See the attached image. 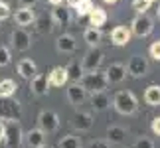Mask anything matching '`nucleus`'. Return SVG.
<instances>
[{
  "label": "nucleus",
  "instance_id": "46",
  "mask_svg": "<svg viewBox=\"0 0 160 148\" xmlns=\"http://www.w3.org/2000/svg\"><path fill=\"white\" fill-rule=\"evenodd\" d=\"M150 2H158V0H150Z\"/></svg>",
  "mask_w": 160,
  "mask_h": 148
},
{
  "label": "nucleus",
  "instance_id": "25",
  "mask_svg": "<svg viewBox=\"0 0 160 148\" xmlns=\"http://www.w3.org/2000/svg\"><path fill=\"white\" fill-rule=\"evenodd\" d=\"M144 101L150 107H160V85H148L144 91Z\"/></svg>",
  "mask_w": 160,
  "mask_h": 148
},
{
  "label": "nucleus",
  "instance_id": "43",
  "mask_svg": "<svg viewBox=\"0 0 160 148\" xmlns=\"http://www.w3.org/2000/svg\"><path fill=\"white\" fill-rule=\"evenodd\" d=\"M156 18H158V22H160V8L156 10Z\"/></svg>",
  "mask_w": 160,
  "mask_h": 148
},
{
  "label": "nucleus",
  "instance_id": "11",
  "mask_svg": "<svg viewBox=\"0 0 160 148\" xmlns=\"http://www.w3.org/2000/svg\"><path fill=\"white\" fill-rule=\"evenodd\" d=\"M93 125H95V121H93V115L91 113H77L73 116V121H71V126L75 128V131H79V132L91 131Z\"/></svg>",
  "mask_w": 160,
  "mask_h": 148
},
{
  "label": "nucleus",
  "instance_id": "33",
  "mask_svg": "<svg viewBox=\"0 0 160 148\" xmlns=\"http://www.w3.org/2000/svg\"><path fill=\"white\" fill-rule=\"evenodd\" d=\"M148 53H150V57H152V59L160 61V40L152 42V46L148 47Z\"/></svg>",
  "mask_w": 160,
  "mask_h": 148
},
{
  "label": "nucleus",
  "instance_id": "15",
  "mask_svg": "<svg viewBox=\"0 0 160 148\" xmlns=\"http://www.w3.org/2000/svg\"><path fill=\"white\" fill-rule=\"evenodd\" d=\"M105 73H107L109 83H121V81H125V79H127V65H122V63H111Z\"/></svg>",
  "mask_w": 160,
  "mask_h": 148
},
{
  "label": "nucleus",
  "instance_id": "10",
  "mask_svg": "<svg viewBox=\"0 0 160 148\" xmlns=\"http://www.w3.org/2000/svg\"><path fill=\"white\" fill-rule=\"evenodd\" d=\"M30 91H32L34 97H44L50 91V79L44 73H38L36 77L30 79Z\"/></svg>",
  "mask_w": 160,
  "mask_h": 148
},
{
  "label": "nucleus",
  "instance_id": "24",
  "mask_svg": "<svg viewBox=\"0 0 160 148\" xmlns=\"http://www.w3.org/2000/svg\"><path fill=\"white\" fill-rule=\"evenodd\" d=\"M105 22H107V12L101 6H95L89 14V24L93 28H101V26H105Z\"/></svg>",
  "mask_w": 160,
  "mask_h": 148
},
{
  "label": "nucleus",
  "instance_id": "13",
  "mask_svg": "<svg viewBox=\"0 0 160 148\" xmlns=\"http://www.w3.org/2000/svg\"><path fill=\"white\" fill-rule=\"evenodd\" d=\"M24 142L28 148H42L46 144V132L40 128H32V131L24 132Z\"/></svg>",
  "mask_w": 160,
  "mask_h": 148
},
{
  "label": "nucleus",
  "instance_id": "42",
  "mask_svg": "<svg viewBox=\"0 0 160 148\" xmlns=\"http://www.w3.org/2000/svg\"><path fill=\"white\" fill-rule=\"evenodd\" d=\"M103 2H107V4H115L117 0H103Z\"/></svg>",
  "mask_w": 160,
  "mask_h": 148
},
{
  "label": "nucleus",
  "instance_id": "9",
  "mask_svg": "<svg viewBox=\"0 0 160 148\" xmlns=\"http://www.w3.org/2000/svg\"><path fill=\"white\" fill-rule=\"evenodd\" d=\"M10 42H12V46H14L16 52H26V49H30V46H32V36L24 28H16L10 36Z\"/></svg>",
  "mask_w": 160,
  "mask_h": 148
},
{
  "label": "nucleus",
  "instance_id": "26",
  "mask_svg": "<svg viewBox=\"0 0 160 148\" xmlns=\"http://www.w3.org/2000/svg\"><path fill=\"white\" fill-rule=\"evenodd\" d=\"M83 40L87 42V44L91 46V47H97L101 44V40H103V34H101V28H87L83 32Z\"/></svg>",
  "mask_w": 160,
  "mask_h": 148
},
{
  "label": "nucleus",
  "instance_id": "27",
  "mask_svg": "<svg viewBox=\"0 0 160 148\" xmlns=\"http://www.w3.org/2000/svg\"><path fill=\"white\" fill-rule=\"evenodd\" d=\"M65 69H67V77H69L73 83H79V79H81V77H83V73H85V71H83V67L79 65V61H71V63L67 65Z\"/></svg>",
  "mask_w": 160,
  "mask_h": 148
},
{
  "label": "nucleus",
  "instance_id": "14",
  "mask_svg": "<svg viewBox=\"0 0 160 148\" xmlns=\"http://www.w3.org/2000/svg\"><path fill=\"white\" fill-rule=\"evenodd\" d=\"M131 30H128L127 26H117L113 32H111V44L117 46V47H122L127 46L128 42H131Z\"/></svg>",
  "mask_w": 160,
  "mask_h": 148
},
{
  "label": "nucleus",
  "instance_id": "18",
  "mask_svg": "<svg viewBox=\"0 0 160 148\" xmlns=\"http://www.w3.org/2000/svg\"><path fill=\"white\" fill-rule=\"evenodd\" d=\"M55 47H58L59 53H73V52H75V47H77L75 38L69 36V34H61L59 38L55 40Z\"/></svg>",
  "mask_w": 160,
  "mask_h": 148
},
{
  "label": "nucleus",
  "instance_id": "38",
  "mask_svg": "<svg viewBox=\"0 0 160 148\" xmlns=\"http://www.w3.org/2000/svg\"><path fill=\"white\" fill-rule=\"evenodd\" d=\"M38 4V0H20V6L22 8H32V6Z\"/></svg>",
  "mask_w": 160,
  "mask_h": 148
},
{
  "label": "nucleus",
  "instance_id": "8",
  "mask_svg": "<svg viewBox=\"0 0 160 148\" xmlns=\"http://www.w3.org/2000/svg\"><path fill=\"white\" fill-rule=\"evenodd\" d=\"M146 71H148V61H146V57H142V55H132L131 61L127 63V75H131L134 79L144 77Z\"/></svg>",
  "mask_w": 160,
  "mask_h": 148
},
{
  "label": "nucleus",
  "instance_id": "45",
  "mask_svg": "<svg viewBox=\"0 0 160 148\" xmlns=\"http://www.w3.org/2000/svg\"><path fill=\"white\" fill-rule=\"evenodd\" d=\"M42 148H53V146H46V144H44V146H42Z\"/></svg>",
  "mask_w": 160,
  "mask_h": 148
},
{
  "label": "nucleus",
  "instance_id": "35",
  "mask_svg": "<svg viewBox=\"0 0 160 148\" xmlns=\"http://www.w3.org/2000/svg\"><path fill=\"white\" fill-rule=\"evenodd\" d=\"M87 148H111V142L105 138V140H93Z\"/></svg>",
  "mask_w": 160,
  "mask_h": 148
},
{
  "label": "nucleus",
  "instance_id": "40",
  "mask_svg": "<svg viewBox=\"0 0 160 148\" xmlns=\"http://www.w3.org/2000/svg\"><path fill=\"white\" fill-rule=\"evenodd\" d=\"M65 2H67V6H69V8H75V6L81 2V0H65Z\"/></svg>",
  "mask_w": 160,
  "mask_h": 148
},
{
  "label": "nucleus",
  "instance_id": "4",
  "mask_svg": "<svg viewBox=\"0 0 160 148\" xmlns=\"http://www.w3.org/2000/svg\"><path fill=\"white\" fill-rule=\"evenodd\" d=\"M24 140V131L20 126V121H8L6 122V131H4V146L6 148H20Z\"/></svg>",
  "mask_w": 160,
  "mask_h": 148
},
{
  "label": "nucleus",
  "instance_id": "3",
  "mask_svg": "<svg viewBox=\"0 0 160 148\" xmlns=\"http://www.w3.org/2000/svg\"><path fill=\"white\" fill-rule=\"evenodd\" d=\"M22 119V105L12 97H0V121H20Z\"/></svg>",
  "mask_w": 160,
  "mask_h": 148
},
{
  "label": "nucleus",
  "instance_id": "41",
  "mask_svg": "<svg viewBox=\"0 0 160 148\" xmlns=\"http://www.w3.org/2000/svg\"><path fill=\"white\" fill-rule=\"evenodd\" d=\"M48 2H50L52 6H59L61 2H63V0H48Z\"/></svg>",
  "mask_w": 160,
  "mask_h": 148
},
{
  "label": "nucleus",
  "instance_id": "34",
  "mask_svg": "<svg viewBox=\"0 0 160 148\" xmlns=\"http://www.w3.org/2000/svg\"><path fill=\"white\" fill-rule=\"evenodd\" d=\"M134 148H154V142L146 136H140L137 142H134Z\"/></svg>",
  "mask_w": 160,
  "mask_h": 148
},
{
  "label": "nucleus",
  "instance_id": "21",
  "mask_svg": "<svg viewBox=\"0 0 160 148\" xmlns=\"http://www.w3.org/2000/svg\"><path fill=\"white\" fill-rule=\"evenodd\" d=\"M34 20H36V16H34V10L32 8H22V6H20V8L16 10V14H14V22L20 28L34 24Z\"/></svg>",
  "mask_w": 160,
  "mask_h": 148
},
{
  "label": "nucleus",
  "instance_id": "29",
  "mask_svg": "<svg viewBox=\"0 0 160 148\" xmlns=\"http://www.w3.org/2000/svg\"><path fill=\"white\" fill-rule=\"evenodd\" d=\"M93 8H95V4L91 2V0H81V2L75 6V14H77V18H85V16L91 14Z\"/></svg>",
  "mask_w": 160,
  "mask_h": 148
},
{
  "label": "nucleus",
  "instance_id": "44",
  "mask_svg": "<svg viewBox=\"0 0 160 148\" xmlns=\"http://www.w3.org/2000/svg\"><path fill=\"white\" fill-rule=\"evenodd\" d=\"M0 2H6V4H8V2H10V0H0Z\"/></svg>",
  "mask_w": 160,
  "mask_h": 148
},
{
  "label": "nucleus",
  "instance_id": "6",
  "mask_svg": "<svg viewBox=\"0 0 160 148\" xmlns=\"http://www.w3.org/2000/svg\"><path fill=\"white\" fill-rule=\"evenodd\" d=\"M38 128L44 131L46 134H52L59 128V116L53 111H42L38 115Z\"/></svg>",
  "mask_w": 160,
  "mask_h": 148
},
{
  "label": "nucleus",
  "instance_id": "1",
  "mask_svg": "<svg viewBox=\"0 0 160 148\" xmlns=\"http://www.w3.org/2000/svg\"><path fill=\"white\" fill-rule=\"evenodd\" d=\"M79 85L87 91V93H99V91H105L109 87V79L105 71H89L83 73V77L79 79Z\"/></svg>",
  "mask_w": 160,
  "mask_h": 148
},
{
  "label": "nucleus",
  "instance_id": "31",
  "mask_svg": "<svg viewBox=\"0 0 160 148\" xmlns=\"http://www.w3.org/2000/svg\"><path fill=\"white\" fill-rule=\"evenodd\" d=\"M150 0H132V8L138 12V14H146V10L150 8Z\"/></svg>",
  "mask_w": 160,
  "mask_h": 148
},
{
  "label": "nucleus",
  "instance_id": "36",
  "mask_svg": "<svg viewBox=\"0 0 160 148\" xmlns=\"http://www.w3.org/2000/svg\"><path fill=\"white\" fill-rule=\"evenodd\" d=\"M10 18V6L6 2H0V20H6Z\"/></svg>",
  "mask_w": 160,
  "mask_h": 148
},
{
  "label": "nucleus",
  "instance_id": "32",
  "mask_svg": "<svg viewBox=\"0 0 160 148\" xmlns=\"http://www.w3.org/2000/svg\"><path fill=\"white\" fill-rule=\"evenodd\" d=\"M10 63V49L0 46V67H6Z\"/></svg>",
  "mask_w": 160,
  "mask_h": 148
},
{
  "label": "nucleus",
  "instance_id": "22",
  "mask_svg": "<svg viewBox=\"0 0 160 148\" xmlns=\"http://www.w3.org/2000/svg\"><path fill=\"white\" fill-rule=\"evenodd\" d=\"M52 18H53V22L58 24V26H63V28H67V26L71 24V14H69V10H67V8H61V4H59V6H53Z\"/></svg>",
  "mask_w": 160,
  "mask_h": 148
},
{
  "label": "nucleus",
  "instance_id": "16",
  "mask_svg": "<svg viewBox=\"0 0 160 148\" xmlns=\"http://www.w3.org/2000/svg\"><path fill=\"white\" fill-rule=\"evenodd\" d=\"M48 79H50V87H63V85L69 81L65 67H53V69L48 73Z\"/></svg>",
  "mask_w": 160,
  "mask_h": 148
},
{
  "label": "nucleus",
  "instance_id": "12",
  "mask_svg": "<svg viewBox=\"0 0 160 148\" xmlns=\"http://www.w3.org/2000/svg\"><path fill=\"white\" fill-rule=\"evenodd\" d=\"M85 99H87V91H85L79 83H71L69 87H67V101H69L73 107L83 105Z\"/></svg>",
  "mask_w": 160,
  "mask_h": 148
},
{
  "label": "nucleus",
  "instance_id": "17",
  "mask_svg": "<svg viewBox=\"0 0 160 148\" xmlns=\"http://www.w3.org/2000/svg\"><path fill=\"white\" fill-rule=\"evenodd\" d=\"M34 26H36V32H38V34L46 36V34H52L55 22H53L52 14H42V16H38V18L34 20Z\"/></svg>",
  "mask_w": 160,
  "mask_h": 148
},
{
  "label": "nucleus",
  "instance_id": "28",
  "mask_svg": "<svg viewBox=\"0 0 160 148\" xmlns=\"http://www.w3.org/2000/svg\"><path fill=\"white\" fill-rule=\"evenodd\" d=\"M16 91H18L16 81H12V79H2L0 81V97H14Z\"/></svg>",
  "mask_w": 160,
  "mask_h": 148
},
{
  "label": "nucleus",
  "instance_id": "37",
  "mask_svg": "<svg viewBox=\"0 0 160 148\" xmlns=\"http://www.w3.org/2000/svg\"><path fill=\"white\" fill-rule=\"evenodd\" d=\"M150 128H152V132H154L156 136H160V116H154V119H152Z\"/></svg>",
  "mask_w": 160,
  "mask_h": 148
},
{
  "label": "nucleus",
  "instance_id": "7",
  "mask_svg": "<svg viewBox=\"0 0 160 148\" xmlns=\"http://www.w3.org/2000/svg\"><path fill=\"white\" fill-rule=\"evenodd\" d=\"M103 52L99 47H91L87 53L83 55V61H81V67H83V71L85 73H89V71H97L101 67V63H103Z\"/></svg>",
  "mask_w": 160,
  "mask_h": 148
},
{
  "label": "nucleus",
  "instance_id": "23",
  "mask_svg": "<svg viewBox=\"0 0 160 148\" xmlns=\"http://www.w3.org/2000/svg\"><path fill=\"white\" fill-rule=\"evenodd\" d=\"M107 140L111 144H122L127 140V131L122 126H109L107 128Z\"/></svg>",
  "mask_w": 160,
  "mask_h": 148
},
{
  "label": "nucleus",
  "instance_id": "2",
  "mask_svg": "<svg viewBox=\"0 0 160 148\" xmlns=\"http://www.w3.org/2000/svg\"><path fill=\"white\" fill-rule=\"evenodd\" d=\"M113 107L119 115H132L138 109V101L132 91H119L113 97Z\"/></svg>",
  "mask_w": 160,
  "mask_h": 148
},
{
  "label": "nucleus",
  "instance_id": "39",
  "mask_svg": "<svg viewBox=\"0 0 160 148\" xmlns=\"http://www.w3.org/2000/svg\"><path fill=\"white\" fill-rule=\"evenodd\" d=\"M4 131H6V122H4V121H0V142L4 140Z\"/></svg>",
  "mask_w": 160,
  "mask_h": 148
},
{
  "label": "nucleus",
  "instance_id": "20",
  "mask_svg": "<svg viewBox=\"0 0 160 148\" xmlns=\"http://www.w3.org/2000/svg\"><path fill=\"white\" fill-rule=\"evenodd\" d=\"M91 107L93 111H105L111 107V97L105 93V91H99V93H91V99H89Z\"/></svg>",
  "mask_w": 160,
  "mask_h": 148
},
{
  "label": "nucleus",
  "instance_id": "5",
  "mask_svg": "<svg viewBox=\"0 0 160 148\" xmlns=\"http://www.w3.org/2000/svg\"><path fill=\"white\" fill-rule=\"evenodd\" d=\"M152 30H154V22H152V18H148L146 14H138L131 22V32L134 36H138V38H146V36H150Z\"/></svg>",
  "mask_w": 160,
  "mask_h": 148
},
{
  "label": "nucleus",
  "instance_id": "19",
  "mask_svg": "<svg viewBox=\"0 0 160 148\" xmlns=\"http://www.w3.org/2000/svg\"><path fill=\"white\" fill-rule=\"evenodd\" d=\"M18 73H20L22 79L30 81L32 77L38 75V65H36V61H32V59H22L20 63H18Z\"/></svg>",
  "mask_w": 160,
  "mask_h": 148
},
{
  "label": "nucleus",
  "instance_id": "30",
  "mask_svg": "<svg viewBox=\"0 0 160 148\" xmlns=\"http://www.w3.org/2000/svg\"><path fill=\"white\" fill-rule=\"evenodd\" d=\"M58 148H81V140L77 136H73V134H67V136H63L59 140Z\"/></svg>",
  "mask_w": 160,
  "mask_h": 148
}]
</instances>
